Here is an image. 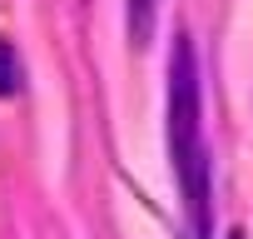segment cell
I'll return each mask as SVG.
<instances>
[{
  "label": "cell",
  "instance_id": "7a4b0ae2",
  "mask_svg": "<svg viewBox=\"0 0 253 239\" xmlns=\"http://www.w3.org/2000/svg\"><path fill=\"white\" fill-rule=\"evenodd\" d=\"M154 15H159V0H129V40L144 45L154 35Z\"/></svg>",
  "mask_w": 253,
  "mask_h": 239
},
{
  "label": "cell",
  "instance_id": "3957f363",
  "mask_svg": "<svg viewBox=\"0 0 253 239\" xmlns=\"http://www.w3.org/2000/svg\"><path fill=\"white\" fill-rule=\"evenodd\" d=\"M20 90V65H15V50L0 40V95H15Z\"/></svg>",
  "mask_w": 253,
  "mask_h": 239
},
{
  "label": "cell",
  "instance_id": "6da1fadb",
  "mask_svg": "<svg viewBox=\"0 0 253 239\" xmlns=\"http://www.w3.org/2000/svg\"><path fill=\"white\" fill-rule=\"evenodd\" d=\"M169 165L184 189L189 234L209 239V145H204V85L189 35L174 40L169 55Z\"/></svg>",
  "mask_w": 253,
  "mask_h": 239
},
{
  "label": "cell",
  "instance_id": "277c9868",
  "mask_svg": "<svg viewBox=\"0 0 253 239\" xmlns=\"http://www.w3.org/2000/svg\"><path fill=\"white\" fill-rule=\"evenodd\" d=\"M228 239H243V234H228Z\"/></svg>",
  "mask_w": 253,
  "mask_h": 239
}]
</instances>
